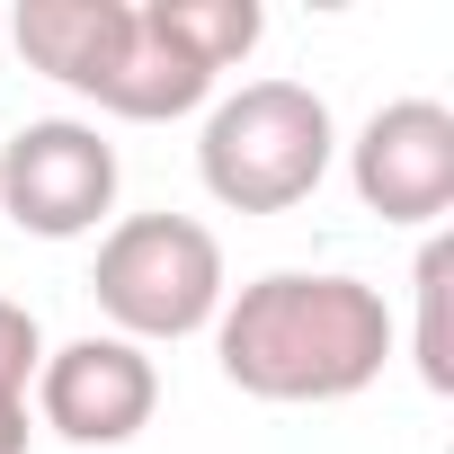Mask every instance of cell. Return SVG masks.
I'll use <instances>...</instances> for the list:
<instances>
[{
  "mask_svg": "<svg viewBox=\"0 0 454 454\" xmlns=\"http://www.w3.org/2000/svg\"><path fill=\"white\" fill-rule=\"evenodd\" d=\"M214 365L232 392L277 401V410L356 401L392 365V312L348 268H268V277L223 294Z\"/></svg>",
  "mask_w": 454,
  "mask_h": 454,
  "instance_id": "6da1fadb",
  "label": "cell"
},
{
  "mask_svg": "<svg viewBox=\"0 0 454 454\" xmlns=\"http://www.w3.org/2000/svg\"><path fill=\"white\" fill-rule=\"evenodd\" d=\"M143 19H152V36H160L178 63H196L205 81H223L232 63H250L259 36H268V10H259V0H143Z\"/></svg>",
  "mask_w": 454,
  "mask_h": 454,
  "instance_id": "ba28073f",
  "label": "cell"
},
{
  "mask_svg": "<svg viewBox=\"0 0 454 454\" xmlns=\"http://www.w3.org/2000/svg\"><path fill=\"white\" fill-rule=\"evenodd\" d=\"M339 160V116L312 81H241L196 125V178L223 214H294Z\"/></svg>",
  "mask_w": 454,
  "mask_h": 454,
  "instance_id": "3957f363",
  "label": "cell"
},
{
  "mask_svg": "<svg viewBox=\"0 0 454 454\" xmlns=\"http://www.w3.org/2000/svg\"><path fill=\"white\" fill-rule=\"evenodd\" d=\"M90 294H98V312H107L116 339L160 348V339L214 330L232 277H223V241L205 232L196 214H125V223H107V241H98Z\"/></svg>",
  "mask_w": 454,
  "mask_h": 454,
  "instance_id": "277c9868",
  "label": "cell"
},
{
  "mask_svg": "<svg viewBox=\"0 0 454 454\" xmlns=\"http://www.w3.org/2000/svg\"><path fill=\"white\" fill-rule=\"evenodd\" d=\"M125 160L90 116H36L0 143V214L27 241H90L116 214Z\"/></svg>",
  "mask_w": 454,
  "mask_h": 454,
  "instance_id": "5b68a950",
  "label": "cell"
},
{
  "mask_svg": "<svg viewBox=\"0 0 454 454\" xmlns=\"http://www.w3.org/2000/svg\"><path fill=\"white\" fill-rule=\"evenodd\" d=\"M10 36H19L27 72H45L54 90H72L125 125H169L214 98V81L152 36L134 0H19Z\"/></svg>",
  "mask_w": 454,
  "mask_h": 454,
  "instance_id": "7a4b0ae2",
  "label": "cell"
},
{
  "mask_svg": "<svg viewBox=\"0 0 454 454\" xmlns=\"http://www.w3.org/2000/svg\"><path fill=\"white\" fill-rule=\"evenodd\" d=\"M36 365H45V330H36V312L0 294V401H27V392H36Z\"/></svg>",
  "mask_w": 454,
  "mask_h": 454,
  "instance_id": "30bf717a",
  "label": "cell"
},
{
  "mask_svg": "<svg viewBox=\"0 0 454 454\" xmlns=\"http://www.w3.org/2000/svg\"><path fill=\"white\" fill-rule=\"evenodd\" d=\"M348 187H356L365 214L410 223V232L445 223V205H454V107L445 98L374 107L356 125V143H348Z\"/></svg>",
  "mask_w": 454,
  "mask_h": 454,
  "instance_id": "52a82bcc",
  "label": "cell"
},
{
  "mask_svg": "<svg viewBox=\"0 0 454 454\" xmlns=\"http://www.w3.org/2000/svg\"><path fill=\"white\" fill-rule=\"evenodd\" d=\"M27 410L63 445H134L160 410V365H152V348H134L116 330H90V339L45 348Z\"/></svg>",
  "mask_w": 454,
  "mask_h": 454,
  "instance_id": "8992f818",
  "label": "cell"
},
{
  "mask_svg": "<svg viewBox=\"0 0 454 454\" xmlns=\"http://www.w3.org/2000/svg\"><path fill=\"white\" fill-rule=\"evenodd\" d=\"M410 294H419V339H410V365L427 392H454V241L427 232L419 268H410Z\"/></svg>",
  "mask_w": 454,
  "mask_h": 454,
  "instance_id": "9c48e42d",
  "label": "cell"
}]
</instances>
